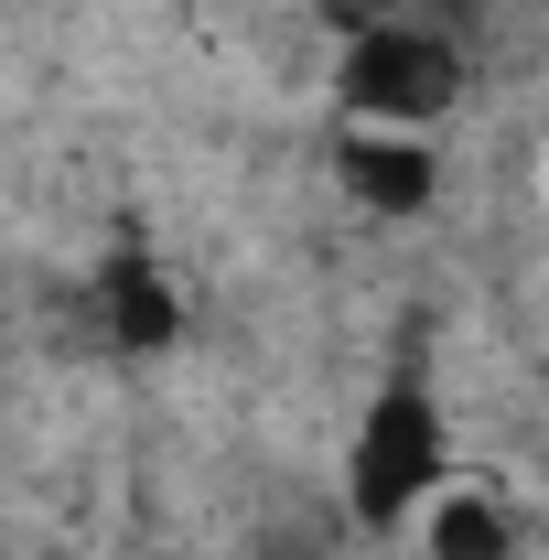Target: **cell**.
<instances>
[{
  "label": "cell",
  "instance_id": "cell-1",
  "mask_svg": "<svg viewBox=\"0 0 549 560\" xmlns=\"http://www.w3.org/2000/svg\"><path fill=\"white\" fill-rule=\"evenodd\" d=\"M442 486H453V410H442L431 366L399 355L377 377V399L355 410V442H344V517L355 528H399Z\"/></svg>",
  "mask_w": 549,
  "mask_h": 560
},
{
  "label": "cell",
  "instance_id": "cell-2",
  "mask_svg": "<svg viewBox=\"0 0 549 560\" xmlns=\"http://www.w3.org/2000/svg\"><path fill=\"white\" fill-rule=\"evenodd\" d=\"M335 108L355 130H442L453 108H464V44L442 33V22H355L335 55Z\"/></svg>",
  "mask_w": 549,
  "mask_h": 560
},
{
  "label": "cell",
  "instance_id": "cell-3",
  "mask_svg": "<svg viewBox=\"0 0 549 560\" xmlns=\"http://www.w3.org/2000/svg\"><path fill=\"white\" fill-rule=\"evenodd\" d=\"M335 184L366 215H431V195H442V151H431L420 130H355V119H344V130H335Z\"/></svg>",
  "mask_w": 549,
  "mask_h": 560
},
{
  "label": "cell",
  "instance_id": "cell-4",
  "mask_svg": "<svg viewBox=\"0 0 549 560\" xmlns=\"http://www.w3.org/2000/svg\"><path fill=\"white\" fill-rule=\"evenodd\" d=\"M86 313H97V346L108 355H162L184 335V291L162 280V259H140V248H119L108 270L86 280Z\"/></svg>",
  "mask_w": 549,
  "mask_h": 560
},
{
  "label": "cell",
  "instance_id": "cell-5",
  "mask_svg": "<svg viewBox=\"0 0 549 560\" xmlns=\"http://www.w3.org/2000/svg\"><path fill=\"white\" fill-rule=\"evenodd\" d=\"M420 550L431 560H517V517H506L484 486H442L431 506H420Z\"/></svg>",
  "mask_w": 549,
  "mask_h": 560
}]
</instances>
